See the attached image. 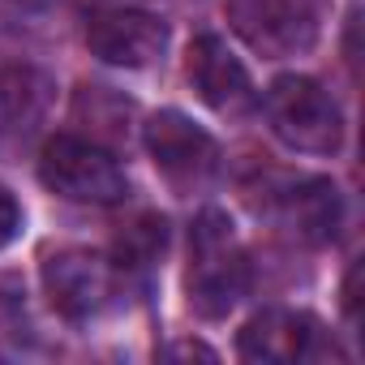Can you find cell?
Returning <instances> with one entry per match:
<instances>
[{
    "mask_svg": "<svg viewBox=\"0 0 365 365\" xmlns=\"http://www.w3.org/2000/svg\"><path fill=\"white\" fill-rule=\"evenodd\" d=\"M250 288V258L224 211H202L190 232L185 297L198 318H228Z\"/></svg>",
    "mask_w": 365,
    "mask_h": 365,
    "instance_id": "6da1fadb",
    "label": "cell"
},
{
    "mask_svg": "<svg viewBox=\"0 0 365 365\" xmlns=\"http://www.w3.org/2000/svg\"><path fill=\"white\" fill-rule=\"evenodd\" d=\"M267 120L275 129V138L292 150H305V155H335L344 146V116H339V103L314 82V78H301V73H284L271 82L267 99Z\"/></svg>",
    "mask_w": 365,
    "mask_h": 365,
    "instance_id": "7a4b0ae2",
    "label": "cell"
},
{
    "mask_svg": "<svg viewBox=\"0 0 365 365\" xmlns=\"http://www.w3.org/2000/svg\"><path fill=\"white\" fill-rule=\"evenodd\" d=\"M39 180L65 202H86V207H112L129 194V180L116 163L112 150L86 138H52L39 150Z\"/></svg>",
    "mask_w": 365,
    "mask_h": 365,
    "instance_id": "3957f363",
    "label": "cell"
},
{
    "mask_svg": "<svg viewBox=\"0 0 365 365\" xmlns=\"http://www.w3.org/2000/svg\"><path fill=\"white\" fill-rule=\"evenodd\" d=\"M142 138H146V150H150L155 168L168 176V185H176L180 194L207 185V180L215 176V168H220L215 138L202 125H194L185 112H176V108L155 112L146 120Z\"/></svg>",
    "mask_w": 365,
    "mask_h": 365,
    "instance_id": "277c9868",
    "label": "cell"
},
{
    "mask_svg": "<svg viewBox=\"0 0 365 365\" xmlns=\"http://www.w3.org/2000/svg\"><path fill=\"white\" fill-rule=\"evenodd\" d=\"M228 22L267 61L301 56L318 39L314 0H228Z\"/></svg>",
    "mask_w": 365,
    "mask_h": 365,
    "instance_id": "5b68a950",
    "label": "cell"
},
{
    "mask_svg": "<svg viewBox=\"0 0 365 365\" xmlns=\"http://www.w3.org/2000/svg\"><path fill=\"white\" fill-rule=\"evenodd\" d=\"M237 352L245 361H267V365L339 356V348L331 344L322 322L314 314H292V309H262V314H254L245 322V331L237 335Z\"/></svg>",
    "mask_w": 365,
    "mask_h": 365,
    "instance_id": "8992f818",
    "label": "cell"
},
{
    "mask_svg": "<svg viewBox=\"0 0 365 365\" xmlns=\"http://www.w3.org/2000/svg\"><path fill=\"white\" fill-rule=\"evenodd\" d=\"M43 288H48L56 314H65L69 322H86L99 309H108L116 271L108 258H99L91 250H56L43 258Z\"/></svg>",
    "mask_w": 365,
    "mask_h": 365,
    "instance_id": "52a82bcc",
    "label": "cell"
},
{
    "mask_svg": "<svg viewBox=\"0 0 365 365\" xmlns=\"http://www.w3.org/2000/svg\"><path fill=\"white\" fill-rule=\"evenodd\" d=\"M86 48L103 65L146 69L168 52V22L142 9H103L86 22Z\"/></svg>",
    "mask_w": 365,
    "mask_h": 365,
    "instance_id": "ba28073f",
    "label": "cell"
},
{
    "mask_svg": "<svg viewBox=\"0 0 365 365\" xmlns=\"http://www.w3.org/2000/svg\"><path fill=\"white\" fill-rule=\"evenodd\" d=\"M185 73L198 99L224 116H245L258 103V91L250 82V69L237 61V52L220 35H198L185 52Z\"/></svg>",
    "mask_w": 365,
    "mask_h": 365,
    "instance_id": "9c48e42d",
    "label": "cell"
},
{
    "mask_svg": "<svg viewBox=\"0 0 365 365\" xmlns=\"http://www.w3.org/2000/svg\"><path fill=\"white\" fill-rule=\"evenodd\" d=\"M56 99V82L43 69L9 65L0 69V155L22 150L48 120Z\"/></svg>",
    "mask_w": 365,
    "mask_h": 365,
    "instance_id": "30bf717a",
    "label": "cell"
},
{
    "mask_svg": "<svg viewBox=\"0 0 365 365\" xmlns=\"http://www.w3.org/2000/svg\"><path fill=\"white\" fill-rule=\"evenodd\" d=\"M279 220H284V228L292 237H301L309 245H327V241H335L339 220H344L339 190L331 185V180H322V176L301 180V185H292L279 198Z\"/></svg>",
    "mask_w": 365,
    "mask_h": 365,
    "instance_id": "8fae6325",
    "label": "cell"
},
{
    "mask_svg": "<svg viewBox=\"0 0 365 365\" xmlns=\"http://www.w3.org/2000/svg\"><path fill=\"white\" fill-rule=\"evenodd\" d=\"M129 99H120L108 86H82L73 95V120L82 129H91V142L103 138H125V120H129Z\"/></svg>",
    "mask_w": 365,
    "mask_h": 365,
    "instance_id": "7c38bea8",
    "label": "cell"
},
{
    "mask_svg": "<svg viewBox=\"0 0 365 365\" xmlns=\"http://www.w3.org/2000/svg\"><path fill=\"white\" fill-rule=\"evenodd\" d=\"M168 245V224L163 215H138L133 224H125V232L116 237V267L125 271H146L159 262Z\"/></svg>",
    "mask_w": 365,
    "mask_h": 365,
    "instance_id": "4fadbf2b",
    "label": "cell"
},
{
    "mask_svg": "<svg viewBox=\"0 0 365 365\" xmlns=\"http://www.w3.org/2000/svg\"><path fill=\"white\" fill-rule=\"evenodd\" d=\"M18 232H22V207L5 185H0V250H5Z\"/></svg>",
    "mask_w": 365,
    "mask_h": 365,
    "instance_id": "5bb4252c",
    "label": "cell"
},
{
    "mask_svg": "<svg viewBox=\"0 0 365 365\" xmlns=\"http://www.w3.org/2000/svg\"><path fill=\"white\" fill-rule=\"evenodd\" d=\"M356 275H361V267H352L348 271V279H344V309H348V322H356Z\"/></svg>",
    "mask_w": 365,
    "mask_h": 365,
    "instance_id": "9a60e30c",
    "label": "cell"
},
{
    "mask_svg": "<svg viewBox=\"0 0 365 365\" xmlns=\"http://www.w3.org/2000/svg\"><path fill=\"white\" fill-rule=\"evenodd\" d=\"M163 356H202V361H215V352H211V348H202V344H190V339H185V344H172Z\"/></svg>",
    "mask_w": 365,
    "mask_h": 365,
    "instance_id": "2e32d148",
    "label": "cell"
}]
</instances>
